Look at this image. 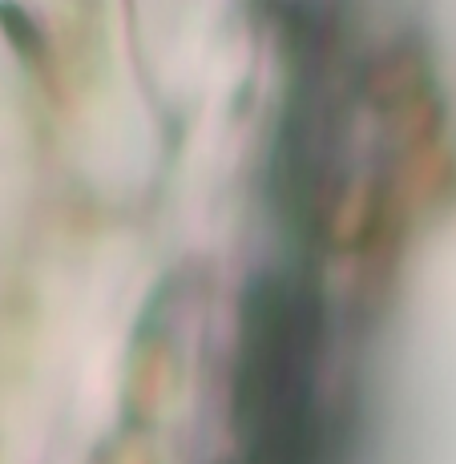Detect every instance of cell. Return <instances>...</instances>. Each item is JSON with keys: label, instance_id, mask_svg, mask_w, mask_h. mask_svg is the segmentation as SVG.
I'll use <instances>...</instances> for the list:
<instances>
[{"label": "cell", "instance_id": "6da1fadb", "mask_svg": "<svg viewBox=\"0 0 456 464\" xmlns=\"http://www.w3.org/2000/svg\"><path fill=\"white\" fill-rule=\"evenodd\" d=\"M0 24H5V33L13 37L16 49H21V57H29V61H37V65H41L44 44H41L37 24H33L29 16H24L16 5H0Z\"/></svg>", "mask_w": 456, "mask_h": 464}]
</instances>
